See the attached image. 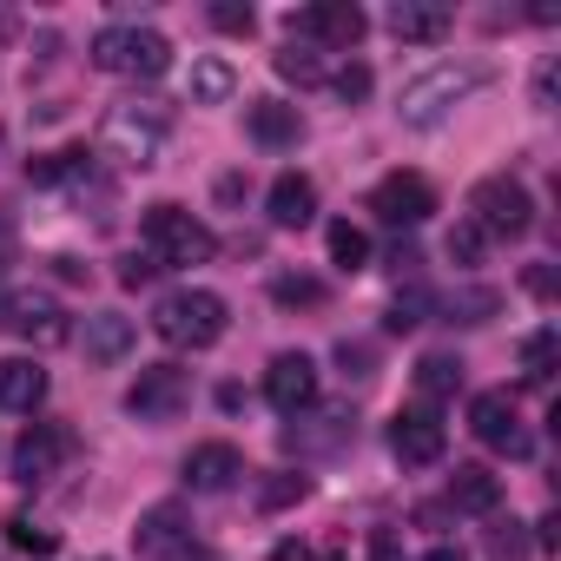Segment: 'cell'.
I'll return each mask as SVG.
<instances>
[{"label":"cell","instance_id":"cell-1","mask_svg":"<svg viewBox=\"0 0 561 561\" xmlns=\"http://www.w3.org/2000/svg\"><path fill=\"white\" fill-rule=\"evenodd\" d=\"M165 133H172V113H165L159 100H126V106H113V113H106L93 159L126 165V172H146V165H159Z\"/></svg>","mask_w":561,"mask_h":561},{"label":"cell","instance_id":"cell-2","mask_svg":"<svg viewBox=\"0 0 561 561\" xmlns=\"http://www.w3.org/2000/svg\"><path fill=\"white\" fill-rule=\"evenodd\" d=\"M489 87V67L482 60H449V67H430V73H416L403 93H397V119L403 126H416V133H430V126H443L469 93H482Z\"/></svg>","mask_w":561,"mask_h":561},{"label":"cell","instance_id":"cell-3","mask_svg":"<svg viewBox=\"0 0 561 561\" xmlns=\"http://www.w3.org/2000/svg\"><path fill=\"white\" fill-rule=\"evenodd\" d=\"M225 324H231V311H225V298L205 291V285L165 291L159 311H152V331H159L165 344H179V351H211V344L225 337Z\"/></svg>","mask_w":561,"mask_h":561},{"label":"cell","instance_id":"cell-4","mask_svg":"<svg viewBox=\"0 0 561 561\" xmlns=\"http://www.w3.org/2000/svg\"><path fill=\"white\" fill-rule=\"evenodd\" d=\"M139 238H146V257L152 264H205L211 251H218V238H211V225L205 218H192L185 205H146V218H139Z\"/></svg>","mask_w":561,"mask_h":561},{"label":"cell","instance_id":"cell-5","mask_svg":"<svg viewBox=\"0 0 561 561\" xmlns=\"http://www.w3.org/2000/svg\"><path fill=\"white\" fill-rule=\"evenodd\" d=\"M93 67L119 80H159L172 67V41L159 27H100L93 34Z\"/></svg>","mask_w":561,"mask_h":561},{"label":"cell","instance_id":"cell-6","mask_svg":"<svg viewBox=\"0 0 561 561\" xmlns=\"http://www.w3.org/2000/svg\"><path fill=\"white\" fill-rule=\"evenodd\" d=\"M469 225H476L482 238H522V231L535 225V198H528V185L508 179V172L482 179V185L469 192Z\"/></svg>","mask_w":561,"mask_h":561},{"label":"cell","instance_id":"cell-7","mask_svg":"<svg viewBox=\"0 0 561 561\" xmlns=\"http://www.w3.org/2000/svg\"><path fill=\"white\" fill-rule=\"evenodd\" d=\"M364 8L357 0H311V8H298L291 14V41L298 47H337V54H351L357 41H364Z\"/></svg>","mask_w":561,"mask_h":561},{"label":"cell","instance_id":"cell-8","mask_svg":"<svg viewBox=\"0 0 561 561\" xmlns=\"http://www.w3.org/2000/svg\"><path fill=\"white\" fill-rule=\"evenodd\" d=\"M185 403H192V377H185L179 364H146L139 383L126 390V410H133L139 423H172Z\"/></svg>","mask_w":561,"mask_h":561},{"label":"cell","instance_id":"cell-9","mask_svg":"<svg viewBox=\"0 0 561 561\" xmlns=\"http://www.w3.org/2000/svg\"><path fill=\"white\" fill-rule=\"evenodd\" d=\"M67 456H73V430L67 423H27V436L14 443V482L41 489L47 476H60Z\"/></svg>","mask_w":561,"mask_h":561},{"label":"cell","instance_id":"cell-10","mask_svg":"<svg viewBox=\"0 0 561 561\" xmlns=\"http://www.w3.org/2000/svg\"><path fill=\"white\" fill-rule=\"evenodd\" d=\"M370 211H377L383 225H423V218L436 211V185H430L423 172H390V179H377Z\"/></svg>","mask_w":561,"mask_h":561},{"label":"cell","instance_id":"cell-11","mask_svg":"<svg viewBox=\"0 0 561 561\" xmlns=\"http://www.w3.org/2000/svg\"><path fill=\"white\" fill-rule=\"evenodd\" d=\"M469 430H476V443L508 449V456H528V449H535L528 430H522V416H515V397H508V390H482V397L469 403Z\"/></svg>","mask_w":561,"mask_h":561},{"label":"cell","instance_id":"cell-12","mask_svg":"<svg viewBox=\"0 0 561 561\" xmlns=\"http://www.w3.org/2000/svg\"><path fill=\"white\" fill-rule=\"evenodd\" d=\"M390 449H397L403 469H430V462H443L449 430H443L436 410H397V423H390Z\"/></svg>","mask_w":561,"mask_h":561},{"label":"cell","instance_id":"cell-13","mask_svg":"<svg viewBox=\"0 0 561 561\" xmlns=\"http://www.w3.org/2000/svg\"><path fill=\"white\" fill-rule=\"evenodd\" d=\"M0 324H14V331L34 344V351H54V344H67V337H73V318H67L54 298H41V291H21V298H8Z\"/></svg>","mask_w":561,"mask_h":561},{"label":"cell","instance_id":"cell-14","mask_svg":"<svg viewBox=\"0 0 561 561\" xmlns=\"http://www.w3.org/2000/svg\"><path fill=\"white\" fill-rule=\"evenodd\" d=\"M133 548H139L146 561H179L185 548H198V541H192V515H185L179 502L146 508V515H139V528H133Z\"/></svg>","mask_w":561,"mask_h":561},{"label":"cell","instance_id":"cell-15","mask_svg":"<svg viewBox=\"0 0 561 561\" xmlns=\"http://www.w3.org/2000/svg\"><path fill=\"white\" fill-rule=\"evenodd\" d=\"M264 397H271V410H285V416L311 410V403H318V364H311L305 351L271 357V370H264Z\"/></svg>","mask_w":561,"mask_h":561},{"label":"cell","instance_id":"cell-16","mask_svg":"<svg viewBox=\"0 0 561 561\" xmlns=\"http://www.w3.org/2000/svg\"><path fill=\"white\" fill-rule=\"evenodd\" d=\"M449 27H456V14L443 0H397L390 8V34L403 47H436V41H449Z\"/></svg>","mask_w":561,"mask_h":561},{"label":"cell","instance_id":"cell-17","mask_svg":"<svg viewBox=\"0 0 561 561\" xmlns=\"http://www.w3.org/2000/svg\"><path fill=\"white\" fill-rule=\"evenodd\" d=\"M264 205H271V225H277V231H305V225L318 218V185H311L305 172H277Z\"/></svg>","mask_w":561,"mask_h":561},{"label":"cell","instance_id":"cell-18","mask_svg":"<svg viewBox=\"0 0 561 561\" xmlns=\"http://www.w3.org/2000/svg\"><path fill=\"white\" fill-rule=\"evenodd\" d=\"M244 476V456L231 449V443H198L192 456H185V489H198V495H218V489H231Z\"/></svg>","mask_w":561,"mask_h":561},{"label":"cell","instance_id":"cell-19","mask_svg":"<svg viewBox=\"0 0 561 561\" xmlns=\"http://www.w3.org/2000/svg\"><path fill=\"white\" fill-rule=\"evenodd\" d=\"M47 403V370L34 357H0V410L34 416Z\"/></svg>","mask_w":561,"mask_h":561},{"label":"cell","instance_id":"cell-20","mask_svg":"<svg viewBox=\"0 0 561 561\" xmlns=\"http://www.w3.org/2000/svg\"><path fill=\"white\" fill-rule=\"evenodd\" d=\"M244 126H251V139L271 146V152L305 139V119H298V106H285V100H251V106H244Z\"/></svg>","mask_w":561,"mask_h":561},{"label":"cell","instance_id":"cell-21","mask_svg":"<svg viewBox=\"0 0 561 561\" xmlns=\"http://www.w3.org/2000/svg\"><path fill=\"white\" fill-rule=\"evenodd\" d=\"M449 502H456L462 515H495V502H502V476L482 469V462H456V476H449Z\"/></svg>","mask_w":561,"mask_h":561},{"label":"cell","instance_id":"cell-22","mask_svg":"<svg viewBox=\"0 0 561 561\" xmlns=\"http://www.w3.org/2000/svg\"><path fill=\"white\" fill-rule=\"evenodd\" d=\"M133 337H139V324L119 318V311H100V318H87V331H80V344H87L93 364H119V357L133 351Z\"/></svg>","mask_w":561,"mask_h":561},{"label":"cell","instance_id":"cell-23","mask_svg":"<svg viewBox=\"0 0 561 561\" xmlns=\"http://www.w3.org/2000/svg\"><path fill=\"white\" fill-rule=\"evenodd\" d=\"M231 93H238V67L231 60H218V54L192 60V73H185V100L192 106H225Z\"/></svg>","mask_w":561,"mask_h":561},{"label":"cell","instance_id":"cell-24","mask_svg":"<svg viewBox=\"0 0 561 561\" xmlns=\"http://www.w3.org/2000/svg\"><path fill=\"white\" fill-rule=\"evenodd\" d=\"M87 172H93L87 146H60V152H34L27 159V179L34 185H67V179H87Z\"/></svg>","mask_w":561,"mask_h":561},{"label":"cell","instance_id":"cell-25","mask_svg":"<svg viewBox=\"0 0 561 561\" xmlns=\"http://www.w3.org/2000/svg\"><path fill=\"white\" fill-rule=\"evenodd\" d=\"M331 264H337L344 277H357V271L370 264V238H364L351 218H337V225H331Z\"/></svg>","mask_w":561,"mask_h":561},{"label":"cell","instance_id":"cell-26","mask_svg":"<svg viewBox=\"0 0 561 561\" xmlns=\"http://www.w3.org/2000/svg\"><path fill=\"white\" fill-rule=\"evenodd\" d=\"M277 73H285V80H298V87H324L331 73H324V54L318 47H285V54H277Z\"/></svg>","mask_w":561,"mask_h":561},{"label":"cell","instance_id":"cell-27","mask_svg":"<svg viewBox=\"0 0 561 561\" xmlns=\"http://www.w3.org/2000/svg\"><path fill=\"white\" fill-rule=\"evenodd\" d=\"M416 390H423V397L462 390V364H456V357H423V364H416Z\"/></svg>","mask_w":561,"mask_h":561},{"label":"cell","instance_id":"cell-28","mask_svg":"<svg viewBox=\"0 0 561 561\" xmlns=\"http://www.w3.org/2000/svg\"><path fill=\"white\" fill-rule=\"evenodd\" d=\"M554 351H561L554 331H535V337L522 344V370H528V383H548V377H554Z\"/></svg>","mask_w":561,"mask_h":561},{"label":"cell","instance_id":"cell-29","mask_svg":"<svg viewBox=\"0 0 561 561\" xmlns=\"http://www.w3.org/2000/svg\"><path fill=\"white\" fill-rule=\"evenodd\" d=\"M8 541H14L21 554H54V548H60V535H54V528H41L34 515H8Z\"/></svg>","mask_w":561,"mask_h":561},{"label":"cell","instance_id":"cell-30","mask_svg":"<svg viewBox=\"0 0 561 561\" xmlns=\"http://www.w3.org/2000/svg\"><path fill=\"white\" fill-rule=\"evenodd\" d=\"M423 311H430V291H423V285H410V291H397V298H390V318H383V324L403 337V331H416V324H423Z\"/></svg>","mask_w":561,"mask_h":561},{"label":"cell","instance_id":"cell-31","mask_svg":"<svg viewBox=\"0 0 561 561\" xmlns=\"http://www.w3.org/2000/svg\"><path fill=\"white\" fill-rule=\"evenodd\" d=\"M271 298L277 305H324V285L305 271H285V277H271Z\"/></svg>","mask_w":561,"mask_h":561},{"label":"cell","instance_id":"cell-32","mask_svg":"<svg viewBox=\"0 0 561 561\" xmlns=\"http://www.w3.org/2000/svg\"><path fill=\"white\" fill-rule=\"evenodd\" d=\"M495 291H462V298H449V324H489L495 318Z\"/></svg>","mask_w":561,"mask_h":561},{"label":"cell","instance_id":"cell-33","mask_svg":"<svg viewBox=\"0 0 561 561\" xmlns=\"http://www.w3.org/2000/svg\"><path fill=\"white\" fill-rule=\"evenodd\" d=\"M305 495H311V476H271L257 502H264V508H291V502H305Z\"/></svg>","mask_w":561,"mask_h":561},{"label":"cell","instance_id":"cell-34","mask_svg":"<svg viewBox=\"0 0 561 561\" xmlns=\"http://www.w3.org/2000/svg\"><path fill=\"white\" fill-rule=\"evenodd\" d=\"M331 93H337L344 106H357V100L370 93V67H364V60H351V67H337V73H331Z\"/></svg>","mask_w":561,"mask_h":561},{"label":"cell","instance_id":"cell-35","mask_svg":"<svg viewBox=\"0 0 561 561\" xmlns=\"http://www.w3.org/2000/svg\"><path fill=\"white\" fill-rule=\"evenodd\" d=\"M489 561H528V535H522L515 522L489 528Z\"/></svg>","mask_w":561,"mask_h":561},{"label":"cell","instance_id":"cell-36","mask_svg":"<svg viewBox=\"0 0 561 561\" xmlns=\"http://www.w3.org/2000/svg\"><path fill=\"white\" fill-rule=\"evenodd\" d=\"M482 244H489V238H482V231H476L469 218H462V225L449 231V257H456V264H482Z\"/></svg>","mask_w":561,"mask_h":561},{"label":"cell","instance_id":"cell-37","mask_svg":"<svg viewBox=\"0 0 561 561\" xmlns=\"http://www.w3.org/2000/svg\"><path fill=\"white\" fill-rule=\"evenodd\" d=\"M211 27H218V34H251V27H257V14H251V8H238V0H218V8H211Z\"/></svg>","mask_w":561,"mask_h":561},{"label":"cell","instance_id":"cell-38","mask_svg":"<svg viewBox=\"0 0 561 561\" xmlns=\"http://www.w3.org/2000/svg\"><path fill=\"white\" fill-rule=\"evenodd\" d=\"M271 561H344V548L331 541V548H305V541H277L271 548Z\"/></svg>","mask_w":561,"mask_h":561},{"label":"cell","instance_id":"cell-39","mask_svg":"<svg viewBox=\"0 0 561 561\" xmlns=\"http://www.w3.org/2000/svg\"><path fill=\"white\" fill-rule=\"evenodd\" d=\"M152 277H159V264H152L146 251H133V257H119V285H126V291H139V285H152Z\"/></svg>","mask_w":561,"mask_h":561},{"label":"cell","instance_id":"cell-40","mask_svg":"<svg viewBox=\"0 0 561 561\" xmlns=\"http://www.w3.org/2000/svg\"><path fill=\"white\" fill-rule=\"evenodd\" d=\"M370 561H403V548H397V528H370Z\"/></svg>","mask_w":561,"mask_h":561},{"label":"cell","instance_id":"cell-41","mask_svg":"<svg viewBox=\"0 0 561 561\" xmlns=\"http://www.w3.org/2000/svg\"><path fill=\"white\" fill-rule=\"evenodd\" d=\"M535 106H541V113L554 106V60H541V73H535Z\"/></svg>","mask_w":561,"mask_h":561},{"label":"cell","instance_id":"cell-42","mask_svg":"<svg viewBox=\"0 0 561 561\" xmlns=\"http://www.w3.org/2000/svg\"><path fill=\"white\" fill-rule=\"evenodd\" d=\"M554 541H561V515H554V508H548V515H541V522H535V548H554Z\"/></svg>","mask_w":561,"mask_h":561},{"label":"cell","instance_id":"cell-43","mask_svg":"<svg viewBox=\"0 0 561 561\" xmlns=\"http://www.w3.org/2000/svg\"><path fill=\"white\" fill-rule=\"evenodd\" d=\"M54 277H67V285H87V277H93V271H87L80 257H54Z\"/></svg>","mask_w":561,"mask_h":561},{"label":"cell","instance_id":"cell-44","mask_svg":"<svg viewBox=\"0 0 561 561\" xmlns=\"http://www.w3.org/2000/svg\"><path fill=\"white\" fill-rule=\"evenodd\" d=\"M528 291H535V298H548V291H554V271H548V264H535V271H528Z\"/></svg>","mask_w":561,"mask_h":561},{"label":"cell","instance_id":"cell-45","mask_svg":"<svg viewBox=\"0 0 561 561\" xmlns=\"http://www.w3.org/2000/svg\"><path fill=\"white\" fill-rule=\"evenodd\" d=\"M423 561H469V554H462V548H430Z\"/></svg>","mask_w":561,"mask_h":561},{"label":"cell","instance_id":"cell-46","mask_svg":"<svg viewBox=\"0 0 561 561\" xmlns=\"http://www.w3.org/2000/svg\"><path fill=\"white\" fill-rule=\"evenodd\" d=\"M179 561H218V554H211V548H185Z\"/></svg>","mask_w":561,"mask_h":561},{"label":"cell","instance_id":"cell-47","mask_svg":"<svg viewBox=\"0 0 561 561\" xmlns=\"http://www.w3.org/2000/svg\"><path fill=\"white\" fill-rule=\"evenodd\" d=\"M0 311H8V298H0Z\"/></svg>","mask_w":561,"mask_h":561}]
</instances>
